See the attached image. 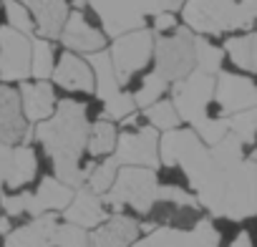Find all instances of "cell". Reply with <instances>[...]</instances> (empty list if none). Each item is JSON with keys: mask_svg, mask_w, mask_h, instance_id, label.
I'll use <instances>...</instances> for the list:
<instances>
[{"mask_svg": "<svg viewBox=\"0 0 257 247\" xmlns=\"http://www.w3.org/2000/svg\"><path fill=\"white\" fill-rule=\"evenodd\" d=\"M91 132V118L86 111V101L73 96L58 98L56 113L41 124H36L33 139L43 147L46 157L51 159L53 177L71 184L73 189L86 184L83 157Z\"/></svg>", "mask_w": 257, "mask_h": 247, "instance_id": "cell-1", "label": "cell"}, {"mask_svg": "<svg viewBox=\"0 0 257 247\" xmlns=\"http://www.w3.org/2000/svg\"><path fill=\"white\" fill-rule=\"evenodd\" d=\"M157 197H159L157 169H149V167H121L111 192L103 194V202H106L111 214L128 212V214L144 217Z\"/></svg>", "mask_w": 257, "mask_h": 247, "instance_id": "cell-2", "label": "cell"}, {"mask_svg": "<svg viewBox=\"0 0 257 247\" xmlns=\"http://www.w3.org/2000/svg\"><path fill=\"white\" fill-rule=\"evenodd\" d=\"M159 139L162 134L149 127L142 111L132 113L118 124V144H116V162L121 167H149L159 169Z\"/></svg>", "mask_w": 257, "mask_h": 247, "instance_id": "cell-3", "label": "cell"}, {"mask_svg": "<svg viewBox=\"0 0 257 247\" xmlns=\"http://www.w3.org/2000/svg\"><path fill=\"white\" fill-rule=\"evenodd\" d=\"M154 71L162 73L169 83H177L197 71V33L187 26H179L172 33L157 36Z\"/></svg>", "mask_w": 257, "mask_h": 247, "instance_id": "cell-4", "label": "cell"}, {"mask_svg": "<svg viewBox=\"0 0 257 247\" xmlns=\"http://www.w3.org/2000/svg\"><path fill=\"white\" fill-rule=\"evenodd\" d=\"M88 6L98 13L101 26L111 41L123 33L149 28L152 16L167 11L162 0H91Z\"/></svg>", "mask_w": 257, "mask_h": 247, "instance_id": "cell-5", "label": "cell"}, {"mask_svg": "<svg viewBox=\"0 0 257 247\" xmlns=\"http://www.w3.org/2000/svg\"><path fill=\"white\" fill-rule=\"evenodd\" d=\"M154 46H157V36L152 28L123 33L108 43V56L113 61L121 86H126L134 76H142L154 68Z\"/></svg>", "mask_w": 257, "mask_h": 247, "instance_id": "cell-6", "label": "cell"}, {"mask_svg": "<svg viewBox=\"0 0 257 247\" xmlns=\"http://www.w3.org/2000/svg\"><path fill=\"white\" fill-rule=\"evenodd\" d=\"M214 88H217V76H209L204 71H192L187 78L172 83L169 98L174 101L187 127H197L199 121L209 118V103L214 101Z\"/></svg>", "mask_w": 257, "mask_h": 247, "instance_id": "cell-7", "label": "cell"}, {"mask_svg": "<svg viewBox=\"0 0 257 247\" xmlns=\"http://www.w3.org/2000/svg\"><path fill=\"white\" fill-rule=\"evenodd\" d=\"M58 41H61V46L66 51H73V53H81V56L106 51L108 43H111V38L106 36V31L101 26L98 13L91 6L71 11V16L66 21V28H63Z\"/></svg>", "mask_w": 257, "mask_h": 247, "instance_id": "cell-8", "label": "cell"}, {"mask_svg": "<svg viewBox=\"0 0 257 247\" xmlns=\"http://www.w3.org/2000/svg\"><path fill=\"white\" fill-rule=\"evenodd\" d=\"M33 63V38L11 28L0 26V81L23 83L31 78Z\"/></svg>", "mask_w": 257, "mask_h": 247, "instance_id": "cell-9", "label": "cell"}, {"mask_svg": "<svg viewBox=\"0 0 257 247\" xmlns=\"http://www.w3.org/2000/svg\"><path fill=\"white\" fill-rule=\"evenodd\" d=\"M214 103L219 106L222 116L257 108V73H242L234 68H224L217 76Z\"/></svg>", "mask_w": 257, "mask_h": 247, "instance_id": "cell-10", "label": "cell"}, {"mask_svg": "<svg viewBox=\"0 0 257 247\" xmlns=\"http://www.w3.org/2000/svg\"><path fill=\"white\" fill-rule=\"evenodd\" d=\"M31 139L33 132L23 113L21 91L6 81H0V142L18 147V144H31Z\"/></svg>", "mask_w": 257, "mask_h": 247, "instance_id": "cell-11", "label": "cell"}, {"mask_svg": "<svg viewBox=\"0 0 257 247\" xmlns=\"http://www.w3.org/2000/svg\"><path fill=\"white\" fill-rule=\"evenodd\" d=\"M58 88H63L66 93H78V96H93L96 93V76H93V66L88 63L86 56L66 51L58 56L53 78H51Z\"/></svg>", "mask_w": 257, "mask_h": 247, "instance_id": "cell-12", "label": "cell"}, {"mask_svg": "<svg viewBox=\"0 0 257 247\" xmlns=\"http://www.w3.org/2000/svg\"><path fill=\"white\" fill-rule=\"evenodd\" d=\"M144 234L142 217L118 212L108 214L98 227L91 229V247H132Z\"/></svg>", "mask_w": 257, "mask_h": 247, "instance_id": "cell-13", "label": "cell"}, {"mask_svg": "<svg viewBox=\"0 0 257 247\" xmlns=\"http://www.w3.org/2000/svg\"><path fill=\"white\" fill-rule=\"evenodd\" d=\"M76 189L66 182H61L58 177H43L38 189L28 194V214L31 217H41V214H48V212H63L71 199H73Z\"/></svg>", "mask_w": 257, "mask_h": 247, "instance_id": "cell-14", "label": "cell"}, {"mask_svg": "<svg viewBox=\"0 0 257 247\" xmlns=\"http://www.w3.org/2000/svg\"><path fill=\"white\" fill-rule=\"evenodd\" d=\"M108 207L103 202L101 194H96L93 189H88L86 184L76 189L71 204L63 209V222H71V224H78L83 229H93L98 227L106 217H108Z\"/></svg>", "mask_w": 257, "mask_h": 247, "instance_id": "cell-15", "label": "cell"}, {"mask_svg": "<svg viewBox=\"0 0 257 247\" xmlns=\"http://www.w3.org/2000/svg\"><path fill=\"white\" fill-rule=\"evenodd\" d=\"M58 224L61 222H58L56 212L33 217L31 222H26L6 234V247H56Z\"/></svg>", "mask_w": 257, "mask_h": 247, "instance_id": "cell-16", "label": "cell"}, {"mask_svg": "<svg viewBox=\"0 0 257 247\" xmlns=\"http://www.w3.org/2000/svg\"><path fill=\"white\" fill-rule=\"evenodd\" d=\"M23 3L33 13L38 38L58 41L63 28H66V21L73 11L68 0H23Z\"/></svg>", "mask_w": 257, "mask_h": 247, "instance_id": "cell-17", "label": "cell"}, {"mask_svg": "<svg viewBox=\"0 0 257 247\" xmlns=\"http://www.w3.org/2000/svg\"><path fill=\"white\" fill-rule=\"evenodd\" d=\"M18 91H21L23 113H26L28 124H41L56 113L58 98H56V88L51 81H36V78L23 81Z\"/></svg>", "mask_w": 257, "mask_h": 247, "instance_id": "cell-18", "label": "cell"}, {"mask_svg": "<svg viewBox=\"0 0 257 247\" xmlns=\"http://www.w3.org/2000/svg\"><path fill=\"white\" fill-rule=\"evenodd\" d=\"M222 48L227 56L224 68H234L242 73H257V31L254 28L224 36Z\"/></svg>", "mask_w": 257, "mask_h": 247, "instance_id": "cell-19", "label": "cell"}, {"mask_svg": "<svg viewBox=\"0 0 257 247\" xmlns=\"http://www.w3.org/2000/svg\"><path fill=\"white\" fill-rule=\"evenodd\" d=\"M36 177H38V154H36V149L31 144H18L13 149V162H11L6 187L18 192V189L28 187Z\"/></svg>", "mask_w": 257, "mask_h": 247, "instance_id": "cell-20", "label": "cell"}, {"mask_svg": "<svg viewBox=\"0 0 257 247\" xmlns=\"http://www.w3.org/2000/svg\"><path fill=\"white\" fill-rule=\"evenodd\" d=\"M88 58V63L93 66V76H96V98H101V101H108V98H113L116 93H121L123 91V86H121V81H118V76H116V68H113V61H111V56H108V48L106 51H98V53H91V56H86Z\"/></svg>", "mask_w": 257, "mask_h": 247, "instance_id": "cell-21", "label": "cell"}, {"mask_svg": "<svg viewBox=\"0 0 257 247\" xmlns=\"http://www.w3.org/2000/svg\"><path fill=\"white\" fill-rule=\"evenodd\" d=\"M116 144H118V124L111 118H98L91 124L88 132V144H86V154L91 159H106L116 154Z\"/></svg>", "mask_w": 257, "mask_h": 247, "instance_id": "cell-22", "label": "cell"}, {"mask_svg": "<svg viewBox=\"0 0 257 247\" xmlns=\"http://www.w3.org/2000/svg\"><path fill=\"white\" fill-rule=\"evenodd\" d=\"M224 66H227V56L222 48V38L197 36V71L219 76L224 71Z\"/></svg>", "mask_w": 257, "mask_h": 247, "instance_id": "cell-23", "label": "cell"}, {"mask_svg": "<svg viewBox=\"0 0 257 247\" xmlns=\"http://www.w3.org/2000/svg\"><path fill=\"white\" fill-rule=\"evenodd\" d=\"M142 113H144L149 127H154L159 134H167L172 129L184 127V121H182V116H179V111H177V106H174V101L169 96L157 101V103H152L149 108H142Z\"/></svg>", "mask_w": 257, "mask_h": 247, "instance_id": "cell-24", "label": "cell"}, {"mask_svg": "<svg viewBox=\"0 0 257 247\" xmlns=\"http://www.w3.org/2000/svg\"><path fill=\"white\" fill-rule=\"evenodd\" d=\"M58 56L56 46L48 38H33V63H31V76L36 81H51L56 71Z\"/></svg>", "mask_w": 257, "mask_h": 247, "instance_id": "cell-25", "label": "cell"}, {"mask_svg": "<svg viewBox=\"0 0 257 247\" xmlns=\"http://www.w3.org/2000/svg\"><path fill=\"white\" fill-rule=\"evenodd\" d=\"M132 247H197V244H194L192 232H179V229L159 227V229L144 232Z\"/></svg>", "mask_w": 257, "mask_h": 247, "instance_id": "cell-26", "label": "cell"}, {"mask_svg": "<svg viewBox=\"0 0 257 247\" xmlns=\"http://www.w3.org/2000/svg\"><path fill=\"white\" fill-rule=\"evenodd\" d=\"M118 169H121V164L116 162V157L98 159V162L88 169V174H86V187L93 189V192L101 194V197L108 194L111 187H113V182H116V177H118Z\"/></svg>", "mask_w": 257, "mask_h": 247, "instance_id": "cell-27", "label": "cell"}, {"mask_svg": "<svg viewBox=\"0 0 257 247\" xmlns=\"http://www.w3.org/2000/svg\"><path fill=\"white\" fill-rule=\"evenodd\" d=\"M3 13H6V21L11 28L26 33V36H33L36 33V21H33V13L31 8L23 3V0H3Z\"/></svg>", "mask_w": 257, "mask_h": 247, "instance_id": "cell-28", "label": "cell"}, {"mask_svg": "<svg viewBox=\"0 0 257 247\" xmlns=\"http://www.w3.org/2000/svg\"><path fill=\"white\" fill-rule=\"evenodd\" d=\"M56 247H91V229L61 222L56 232Z\"/></svg>", "mask_w": 257, "mask_h": 247, "instance_id": "cell-29", "label": "cell"}, {"mask_svg": "<svg viewBox=\"0 0 257 247\" xmlns=\"http://www.w3.org/2000/svg\"><path fill=\"white\" fill-rule=\"evenodd\" d=\"M179 26H184L179 11H159V13L152 16V21H149V28L154 31V36L172 33V31H177Z\"/></svg>", "mask_w": 257, "mask_h": 247, "instance_id": "cell-30", "label": "cell"}, {"mask_svg": "<svg viewBox=\"0 0 257 247\" xmlns=\"http://www.w3.org/2000/svg\"><path fill=\"white\" fill-rule=\"evenodd\" d=\"M28 194H31V192H16V194H6V197H0V207L6 209V214H8V217L28 214Z\"/></svg>", "mask_w": 257, "mask_h": 247, "instance_id": "cell-31", "label": "cell"}, {"mask_svg": "<svg viewBox=\"0 0 257 247\" xmlns=\"http://www.w3.org/2000/svg\"><path fill=\"white\" fill-rule=\"evenodd\" d=\"M13 149L11 144L0 142V189L6 187V179H8V172H11V162H13Z\"/></svg>", "mask_w": 257, "mask_h": 247, "instance_id": "cell-32", "label": "cell"}, {"mask_svg": "<svg viewBox=\"0 0 257 247\" xmlns=\"http://www.w3.org/2000/svg\"><path fill=\"white\" fill-rule=\"evenodd\" d=\"M254 31H257V21H254Z\"/></svg>", "mask_w": 257, "mask_h": 247, "instance_id": "cell-33", "label": "cell"}, {"mask_svg": "<svg viewBox=\"0 0 257 247\" xmlns=\"http://www.w3.org/2000/svg\"><path fill=\"white\" fill-rule=\"evenodd\" d=\"M0 209H3V207H0Z\"/></svg>", "mask_w": 257, "mask_h": 247, "instance_id": "cell-34", "label": "cell"}]
</instances>
